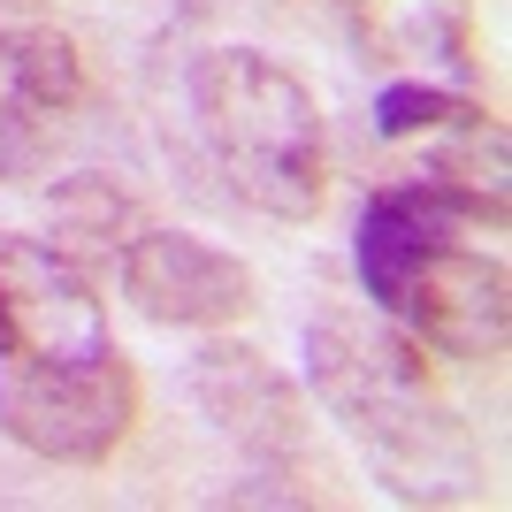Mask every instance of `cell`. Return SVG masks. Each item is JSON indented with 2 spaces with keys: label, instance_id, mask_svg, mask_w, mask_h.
I'll return each instance as SVG.
<instances>
[{
  "label": "cell",
  "instance_id": "obj_1",
  "mask_svg": "<svg viewBox=\"0 0 512 512\" xmlns=\"http://www.w3.org/2000/svg\"><path fill=\"white\" fill-rule=\"evenodd\" d=\"M306 383L314 398L344 421V436L383 467L398 497H451L474 490V444L459 413L436 390L428 352L398 321H360V314H314L306 321Z\"/></svg>",
  "mask_w": 512,
  "mask_h": 512
},
{
  "label": "cell",
  "instance_id": "obj_2",
  "mask_svg": "<svg viewBox=\"0 0 512 512\" xmlns=\"http://www.w3.org/2000/svg\"><path fill=\"white\" fill-rule=\"evenodd\" d=\"M184 92H192V123L214 169L230 176V192L268 222H314L329 192L314 92L260 46H207Z\"/></svg>",
  "mask_w": 512,
  "mask_h": 512
},
{
  "label": "cell",
  "instance_id": "obj_3",
  "mask_svg": "<svg viewBox=\"0 0 512 512\" xmlns=\"http://www.w3.org/2000/svg\"><path fill=\"white\" fill-rule=\"evenodd\" d=\"M138 421V375L107 344L92 360L8 367L0 375V436L54 467H100Z\"/></svg>",
  "mask_w": 512,
  "mask_h": 512
},
{
  "label": "cell",
  "instance_id": "obj_4",
  "mask_svg": "<svg viewBox=\"0 0 512 512\" xmlns=\"http://www.w3.org/2000/svg\"><path fill=\"white\" fill-rule=\"evenodd\" d=\"M390 321L421 344L428 360H497L512 337V283H505V260L474 253L459 237H428L421 253L390 276L383 299Z\"/></svg>",
  "mask_w": 512,
  "mask_h": 512
},
{
  "label": "cell",
  "instance_id": "obj_5",
  "mask_svg": "<svg viewBox=\"0 0 512 512\" xmlns=\"http://www.w3.org/2000/svg\"><path fill=\"white\" fill-rule=\"evenodd\" d=\"M107 306L92 299V276L46 237L0 230V360L54 367L107 352Z\"/></svg>",
  "mask_w": 512,
  "mask_h": 512
},
{
  "label": "cell",
  "instance_id": "obj_6",
  "mask_svg": "<svg viewBox=\"0 0 512 512\" xmlns=\"http://www.w3.org/2000/svg\"><path fill=\"white\" fill-rule=\"evenodd\" d=\"M123 299L161 329H222L253 314V268L192 230H138L123 245Z\"/></svg>",
  "mask_w": 512,
  "mask_h": 512
},
{
  "label": "cell",
  "instance_id": "obj_7",
  "mask_svg": "<svg viewBox=\"0 0 512 512\" xmlns=\"http://www.w3.org/2000/svg\"><path fill=\"white\" fill-rule=\"evenodd\" d=\"M192 406L207 413L230 444L260 451V459H291L306 444V406L299 383L283 375L253 344H199L192 352Z\"/></svg>",
  "mask_w": 512,
  "mask_h": 512
},
{
  "label": "cell",
  "instance_id": "obj_8",
  "mask_svg": "<svg viewBox=\"0 0 512 512\" xmlns=\"http://www.w3.org/2000/svg\"><path fill=\"white\" fill-rule=\"evenodd\" d=\"M352 46L375 69H406L421 85H467L474 77V23L467 0H344Z\"/></svg>",
  "mask_w": 512,
  "mask_h": 512
},
{
  "label": "cell",
  "instance_id": "obj_9",
  "mask_svg": "<svg viewBox=\"0 0 512 512\" xmlns=\"http://www.w3.org/2000/svg\"><path fill=\"white\" fill-rule=\"evenodd\" d=\"M85 100V62L54 23H16L0 31V130L39 138L46 123H62Z\"/></svg>",
  "mask_w": 512,
  "mask_h": 512
},
{
  "label": "cell",
  "instance_id": "obj_10",
  "mask_svg": "<svg viewBox=\"0 0 512 512\" xmlns=\"http://www.w3.org/2000/svg\"><path fill=\"white\" fill-rule=\"evenodd\" d=\"M46 222H54L46 245H62L77 268H85V260H123V245L146 230V222H138V199L100 169L62 176V184L46 192Z\"/></svg>",
  "mask_w": 512,
  "mask_h": 512
},
{
  "label": "cell",
  "instance_id": "obj_11",
  "mask_svg": "<svg viewBox=\"0 0 512 512\" xmlns=\"http://www.w3.org/2000/svg\"><path fill=\"white\" fill-rule=\"evenodd\" d=\"M421 146H428L421 176H436L444 192H459L467 207H482L497 230H505V123H497L490 107H474L459 123L428 130Z\"/></svg>",
  "mask_w": 512,
  "mask_h": 512
},
{
  "label": "cell",
  "instance_id": "obj_12",
  "mask_svg": "<svg viewBox=\"0 0 512 512\" xmlns=\"http://www.w3.org/2000/svg\"><path fill=\"white\" fill-rule=\"evenodd\" d=\"M482 100H467L459 85H421V77H398V85L375 92V138H428V130L459 123V115H474Z\"/></svg>",
  "mask_w": 512,
  "mask_h": 512
},
{
  "label": "cell",
  "instance_id": "obj_13",
  "mask_svg": "<svg viewBox=\"0 0 512 512\" xmlns=\"http://www.w3.org/2000/svg\"><path fill=\"white\" fill-rule=\"evenodd\" d=\"M222 505H314V497H306V490H291L283 474H253V482H237V490L222 497Z\"/></svg>",
  "mask_w": 512,
  "mask_h": 512
}]
</instances>
